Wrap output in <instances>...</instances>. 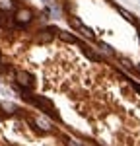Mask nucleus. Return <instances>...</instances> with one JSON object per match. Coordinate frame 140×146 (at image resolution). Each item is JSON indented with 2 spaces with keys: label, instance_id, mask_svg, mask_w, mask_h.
I'll return each instance as SVG.
<instances>
[{
  "label": "nucleus",
  "instance_id": "f257e3e1",
  "mask_svg": "<svg viewBox=\"0 0 140 146\" xmlns=\"http://www.w3.org/2000/svg\"><path fill=\"white\" fill-rule=\"evenodd\" d=\"M16 82H18V86H22L25 90H33V86H35L33 76L29 72H25V70H18L16 72Z\"/></svg>",
  "mask_w": 140,
  "mask_h": 146
},
{
  "label": "nucleus",
  "instance_id": "f03ea898",
  "mask_svg": "<svg viewBox=\"0 0 140 146\" xmlns=\"http://www.w3.org/2000/svg\"><path fill=\"white\" fill-rule=\"evenodd\" d=\"M14 20H16L18 25H27V23L31 22V10H27V8H20V10L16 12Z\"/></svg>",
  "mask_w": 140,
  "mask_h": 146
},
{
  "label": "nucleus",
  "instance_id": "7ed1b4c3",
  "mask_svg": "<svg viewBox=\"0 0 140 146\" xmlns=\"http://www.w3.org/2000/svg\"><path fill=\"white\" fill-rule=\"evenodd\" d=\"M33 123L37 125L39 129H43V131H47V133H49V131H53V127H51V123H49L47 119H43V117H37V119H35Z\"/></svg>",
  "mask_w": 140,
  "mask_h": 146
},
{
  "label": "nucleus",
  "instance_id": "20e7f679",
  "mask_svg": "<svg viewBox=\"0 0 140 146\" xmlns=\"http://www.w3.org/2000/svg\"><path fill=\"white\" fill-rule=\"evenodd\" d=\"M84 55L88 56L90 60H93V62H101V60H103V58H101V56L97 55L95 51H92V49H84Z\"/></svg>",
  "mask_w": 140,
  "mask_h": 146
},
{
  "label": "nucleus",
  "instance_id": "39448f33",
  "mask_svg": "<svg viewBox=\"0 0 140 146\" xmlns=\"http://www.w3.org/2000/svg\"><path fill=\"white\" fill-rule=\"evenodd\" d=\"M78 31H80V33L84 35V37H90V39H95V33H93V29H92V27H86L84 23H82L80 27H78Z\"/></svg>",
  "mask_w": 140,
  "mask_h": 146
},
{
  "label": "nucleus",
  "instance_id": "423d86ee",
  "mask_svg": "<svg viewBox=\"0 0 140 146\" xmlns=\"http://www.w3.org/2000/svg\"><path fill=\"white\" fill-rule=\"evenodd\" d=\"M39 41H41V43H49V41H53V29L49 27L47 31H41V35H39Z\"/></svg>",
  "mask_w": 140,
  "mask_h": 146
},
{
  "label": "nucleus",
  "instance_id": "0eeeda50",
  "mask_svg": "<svg viewBox=\"0 0 140 146\" xmlns=\"http://www.w3.org/2000/svg\"><path fill=\"white\" fill-rule=\"evenodd\" d=\"M117 10L121 12V16H123V18L127 20V22H130V23H136V20H134V16H132V14H130L128 10H125V8H121V6H119Z\"/></svg>",
  "mask_w": 140,
  "mask_h": 146
},
{
  "label": "nucleus",
  "instance_id": "6e6552de",
  "mask_svg": "<svg viewBox=\"0 0 140 146\" xmlns=\"http://www.w3.org/2000/svg\"><path fill=\"white\" fill-rule=\"evenodd\" d=\"M58 37H60V39H64L66 43H78V39H76L74 35L66 33V31H58Z\"/></svg>",
  "mask_w": 140,
  "mask_h": 146
},
{
  "label": "nucleus",
  "instance_id": "1a4fd4ad",
  "mask_svg": "<svg viewBox=\"0 0 140 146\" xmlns=\"http://www.w3.org/2000/svg\"><path fill=\"white\" fill-rule=\"evenodd\" d=\"M14 8V2L12 0H0V10L2 12H8Z\"/></svg>",
  "mask_w": 140,
  "mask_h": 146
},
{
  "label": "nucleus",
  "instance_id": "9d476101",
  "mask_svg": "<svg viewBox=\"0 0 140 146\" xmlns=\"http://www.w3.org/2000/svg\"><path fill=\"white\" fill-rule=\"evenodd\" d=\"M0 107H2V109H6L8 113L16 111V105H14V103H0Z\"/></svg>",
  "mask_w": 140,
  "mask_h": 146
},
{
  "label": "nucleus",
  "instance_id": "9b49d317",
  "mask_svg": "<svg viewBox=\"0 0 140 146\" xmlns=\"http://www.w3.org/2000/svg\"><path fill=\"white\" fill-rule=\"evenodd\" d=\"M101 51H105V53H109V55H115L113 47H111V45H105V43H101Z\"/></svg>",
  "mask_w": 140,
  "mask_h": 146
},
{
  "label": "nucleus",
  "instance_id": "f8f14e48",
  "mask_svg": "<svg viewBox=\"0 0 140 146\" xmlns=\"http://www.w3.org/2000/svg\"><path fill=\"white\" fill-rule=\"evenodd\" d=\"M70 25H72L74 29H78V27H80V25H82V22H80V20H78V18H72V20H70Z\"/></svg>",
  "mask_w": 140,
  "mask_h": 146
},
{
  "label": "nucleus",
  "instance_id": "ddd939ff",
  "mask_svg": "<svg viewBox=\"0 0 140 146\" xmlns=\"http://www.w3.org/2000/svg\"><path fill=\"white\" fill-rule=\"evenodd\" d=\"M68 146H82L78 140H68Z\"/></svg>",
  "mask_w": 140,
  "mask_h": 146
},
{
  "label": "nucleus",
  "instance_id": "4468645a",
  "mask_svg": "<svg viewBox=\"0 0 140 146\" xmlns=\"http://www.w3.org/2000/svg\"><path fill=\"white\" fill-rule=\"evenodd\" d=\"M134 90H136V92L140 94V84H134Z\"/></svg>",
  "mask_w": 140,
  "mask_h": 146
},
{
  "label": "nucleus",
  "instance_id": "2eb2a0df",
  "mask_svg": "<svg viewBox=\"0 0 140 146\" xmlns=\"http://www.w3.org/2000/svg\"><path fill=\"white\" fill-rule=\"evenodd\" d=\"M138 70H140V64H138Z\"/></svg>",
  "mask_w": 140,
  "mask_h": 146
},
{
  "label": "nucleus",
  "instance_id": "dca6fc26",
  "mask_svg": "<svg viewBox=\"0 0 140 146\" xmlns=\"http://www.w3.org/2000/svg\"><path fill=\"white\" fill-rule=\"evenodd\" d=\"M138 35H140V33H138Z\"/></svg>",
  "mask_w": 140,
  "mask_h": 146
}]
</instances>
